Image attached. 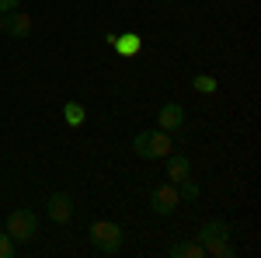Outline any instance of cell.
<instances>
[{"label":"cell","instance_id":"1","mask_svg":"<svg viewBox=\"0 0 261 258\" xmlns=\"http://www.w3.org/2000/svg\"><path fill=\"white\" fill-rule=\"evenodd\" d=\"M133 150L143 160H164L174 150V143H171V136L164 129H146V133H136L133 136Z\"/></svg>","mask_w":261,"mask_h":258},{"label":"cell","instance_id":"2","mask_svg":"<svg viewBox=\"0 0 261 258\" xmlns=\"http://www.w3.org/2000/svg\"><path fill=\"white\" fill-rule=\"evenodd\" d=\"M87 234H91V244L98 248L101 255H119L122 244H125V230L115 220H94Z\"/></svg>","mask_w":261,"mask_h":258},{"label":"cell","instance_id":"3","mask_svg":"<svg viewBox=\"0 0 261 258\" xmlns=\"http://www.w3.org/2000/svg\"><path fill=\"white\" fill-rule=\"evenodd\" d=\"M7 234L14 238V244L35 241V234H39V213H32V209H14V213L7 217Z\"/></svg>","mask_w":261,"mask_h":258},{"label":"cell","instance_id":"4","mask_svg":"<svg viewBox=\"0 0 261 258\" xmlns=\"http://www.w3.org/2000/svg\"><path fill=\"white\" fill-rule=\"evenodd\" d=\"M178 206H181V196H178V185H174V181H161V185L150 192V209H153L157 217H171Z\"/></svg>","mask_w":261,"mask_h":258},{"label":"cell","instance_id":"5","mask_svg":"<svg viewBox=\"0 0 261 258\" xmlns=\"http://www.w3.org/2000/svg\"><path fill=\"white\" fill-rule=\"evenodd\" d=\"M45 217L53 220V223H70L73 220V199L66 196V192H53V196L45 199Z\"/></svg>","mask_w":261,"mask_h":258},{"label":"cell","instance_id":"6","mask_svg":"<svg viewBox=\"0 0 261 258\" xmlns=\"http://www.w3.org/2000/svg\"><path fill=\"white\" fill-rule=\"evenodd\" d=\"M157 129H164V133L185 129V108H181L178 101H164L161 105V112H157Z\"/></svg>","mask_w":261,"mask_h":258},{"label":"cell","instance_id":"7","mask_svg":"<svg viewBox=\"0 0 261 258\" xmlns=\"http://www.w3.org/2000/svg\"><path fill=\"white\" fill-rule=\"evenodd\" d=\"M220 241H230V223L220 220V217H216V220H205V223H202V230H199V244L209 251V248H213V244H220Z\"/></svg>","mask_w":261,"mask_h":258},{"label":"cell","instance_id":"8","mask_svg":"<svg viewBox=\"0 0 261 258\" xmlns=\"http://www.w3.org/2000/svg\"><path fill=\"white\" fill-rule=\"evenodd\" d=\"M4 32H7L11 39H28V35H32V18H28L24 11H7V14H4Z\"/></svg>","mask_w":261,"mask_h":258},{"label":"cell","instance_id":"9","mask_svg":"<svg viewBox=\"0 0 261 258\" xmlns=\"http://www.w3.org/2000/svg\"><path fill=\"white\" fill-rule=\"evenodd\" d=\"M164 168H167V181H174V185L185 181V178H192V160L185 157V154H174V150H171V154L164 157Z\"/></svg>","mask_w":261,"mask_h":258},{"label":"cell","instance_id":"10","mask_svg":"<svg viewBox=\"0 0 261 258\" xmlns=\"http://www.w3.org/2000/svg\"><path fill=\"white\" fill-rule=\"evenodd\" d=\"M112 49H115L119 56H136V53L143 49V39L136 35V32H125V35H115Z\"/></svg>","mask_w":261,"mask_h":258},{"label":"cell","instance_id":"11","mask_svg":"<svg viewBox=\"0 0 261 258\" xmlns=\"http://www.w3.org/2000/svg\"><path fill=\"white\" fill-rule=\"evenodd\" d=\"M63 119H66L70 129H81L84 122H87V108H84L81 101H66V105H63Z\"/></svg>","mask_w":261,"mask_h":258},{"label":"cell","instance_id":"12","mask_svg":"<svg viewBox=\"0 0 261 258\" xmlns=\"http://www.w3.org/2000/svg\"><path fill=\"white\" fill-rule=\"evenodd\" d=\"M167 255L171 258H205V248H202L199 241H178Z\"/></svg>","mask_w":261,"mask_h":258},{"label":"cell","instance_id":"13","mask_svg":"<svg viewBox=\"0 0 261 258\" xmlns=\"http://www.w3.org/2000/svg\"><path fill=\"white\" fill-rule=\"evenodd\" d=\"M192 87H195L199 95H216V91H220V80L209 77V74H195V77H192Z\"/></svg>","mask_w":261,"mask_h":258},{"label":"cell","instance_id":"14","mask_svg":"<svg viewBox=\"0 0 261 258\" xmlns=\"http://www.w3.org/2000/svg\"><path fill=\"white\" fill-rule=\"evenodd\" d=\"M178 196L185 199V202H195V199L202 196V189H199L192 178H185V181H178Z\"/></svg>","mask_w":261,"mask_h":258},{"label":"cell","instance_id":"15","mask_svg":"<svg viewBox=\"0 0 261 258\" xmlns=\"http://www.w3.org/2000/svg\"><path fill=\"white\" fill-rule=\"evenodd\" d=\"M205 255H213V258H233V255H237V248H233L230 241H220V244H213Z\"/></svg>","mask_w":261,"mask_h":258},{"label":"cell","instance_id":"16","mask_svg":"<svg viewBox=\"0 0 261 258\" xmlns=\"http://www.w3.org/2000/svg\"><path fill=\"white\" fill-rule=\"evenodd\" d=\"M14 248H18V244H14V238L4 230V234H0V258H14Z\"/></svg>","mask_w":261,"mask_h":258},{"label":"cell","instance_id":"17","mask_svg":"<svg viewBox=\"0 0 261 258\" xmlns=\"http://www.w3.org/2000/svg\"><path fill=\"white\" fill-rule=\"evenodd\" d=\"M21 0H0V14H7V11H18Z\"/></svg>","mask_w":261,"mask_h":258},{"label":"cell","instance_id":"18","mask_svg":"<svg viewBox=\"0 0 261 258\" xmlns=\"http://www.w3.org/2000/svg\"><path fill=\"white\" fill-rule=\"evenodd\" d=\"M0 35H4V14H0Z\"/></svg>","mask_w":261,"mask_h":258}]
</instances>
